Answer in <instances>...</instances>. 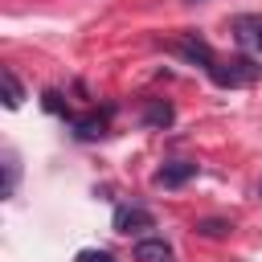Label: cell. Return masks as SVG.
Returning <instances> with one entry per match:
<instances>
[{
    "label": "cell",
    "mask_w": 262,
    "mask_h": 262,
    "mask_svg": "<svg viewBox=\"0 0 262 262\" xmlns=\"http://www.w3.org/2000/svg\"><path fill=\"white\" fill-rule=\"evenodd\" d=\"M258 74H262V66H258L254 57H233V61H221V57H217L213 70H209V78H213L217 86H229V90H233V86H250Z\"/></svg>",
    "instance_id": "6da1fadb"
},
{
    "label": "cell",
    "mask_w": 262,
    "mask_h": 262,
    "mask_svg": "<svg viewBox=\"0 0 262 262\" xmlns=\"http://www.w3.org/2000/svg\"><path fill=\"white\" fill-rule=\"evenodd\" d=\"M151 225H156V217H151V209H143V205H119V209H115V233H123V237L143 233V229H151Z\"/></svg>",
    "instance_id": "7a4b0ae2"
},
{
    "label": "cell",
    "mask_w": 262,
    "mask_h": 262,
    "mask_svg": "<svg viewBox=\"0 0 262 262\" xmlns=\"http://www.w3.org/2000/svg\"><path fill=\"white\" fill-rule=\"evenodd\" d=\"M233 37L242 49H250L254 57H262V16H242L233 20Z\"/></svg>",
    "instance_id": "3957f363"
},
{
    "label": "cell",
    "mask_w": 262,
    "mask_h": 262,
    "mask_svg": "<svg viewBox=\"0 0 262 262\" xmlns=\"http://www.w3.org/2000/svg\"><path fill=\"white\" fill-rule=\"evenodd\" d=\"M172 49H176L180 57H188V61H201L205 70H213V61H217V53L209 49V41H201L196 33H188V37H180V41H176Z\"/></svg>",
    "instance_id": "277c9868"
},
{
    "label": "cell",
    "mask_w": 262,
    "mask_h": 262,
    "mask_svg": "<svg viewBox=\"0 0 262 262\" xmlns=\"http://www.w3.org/2000/svg\"><path fill=\"white\" fill-rule=\"evenodd\" d=\"M192 176H196V164L172 160V164H164V168L156 172V184H160V188H180V184H188Z\"/></svg>",
    "instance_id": "5b68a950"
},
{
    "label": "cell",
    "mask_w": 262,
    "mask_h": 262,
    "mask_svg": "<svg viewBox=\"0 0 262 262\" xmlns=\"http://www.w3.org/2000/svg\"><path fill=\"white\" fill-rule=\"evenodd\" d=\"M135 262H172V246L164 237H139L135 242Z\"/></svg>",
    "instance_id": "8992f818"
},
{
    "label": "cell",
    "mask_w": 262,
    "mask_h": 262,
    "mask_svg": "<svg viewBox=\"0 0 262 262\" xmlns=\"http://www.w3.org/2000/svg\"><path fill=\"white\" fill-rule=\"evenodd\" d=\"M0 86H4V106H8V111H16V106L25 102V86H20V78H16L8 66L0 70Z\"/></svg>",
    "instance_id": "52a82bcc"
},
{
    "label": "cell",
    "mask_w": 262,
    "mask_h": 262,
    "mask_svg": "<svg viewBox=\"0 0 262 262\" xmlns=\"http://www.w3.org/2000/svg\"><path fill=\"white\" fill-rule=\"evenodd\" d=\"M143 123H147V127H168V123H172V106H168L164 98H151L147 111H143Z\"/></svg>",
    "instance_id": "ba28073f"
},
{
    "label": "cell",
    "mask_w": 262,
    "mask_h": 262,
    "mask_svg": "<svg viewBox=\"0 0 262 262\" xmlns=\"http://www.w3.org/2000/svg\"><path fill=\"white\" fill-rule=\"evenodd\" d=\"M102 127H106V123H102L98 115H86V119H74V131H78L82 139H94V135H102Z\"/></svg>",
    "instance_id": "9c48e42d"
},
{
    "label": "cell",
    "mask_w": 262,
    "mask_h": 262,
    "mask_svg": "<svg viewBox=\"0 0 262 262\" xmlns=\"http://www.w3.org/2000/svg\"><path fill=\"white\" fill-rule=\"evenodd\" d=\"M196 229H201L205 237H221V233L229 229V221H196Z\"/></svg>",
    "instance_id": "30bf717a"
},
{
    "label": "cell",
    "mask_w": 262,
    "mask_h": 262,
    "mask_svg": "<svg viewBox=\"0 0 262 262\" xmlns=\"http://www.w3.org/2000/svg\"><path fill=\"white\" fill-rule=\"evenodd\" d=\"M4 168H8V180H4V196H8V192L16 188V156H8V164H4Z\"/></svg>",
    "instance_id": "8fae6325"
},
{
    "label": "cell",
    "mask_w": 262,
    "mask_h": 262,
    "mask_svg": "<svg viewBox=\"0 0 262 262\" xmlns=\"http://www.w3.org/2000/svg\"><path fill=\"white\" fill-rule=\"evenodd\" d=\"M86 262H115L111 254H86Z\"/></svg>",
    "instance_id": "7c38bea8"
},
{
    "label": "cell",
    "mask_w": 262,
    "mask_h": 262,
    "mask_svg": "<svg viewBox=\"0 0 262 262\" xmlns=\"http://www.w3.org/2000/svg\"><path fill=\"white\" fill-rule=\"evenodd\" d=\"M192 4H196V0H192Z\"/></svg>",
    "instance_id": "4fadbf2b"
}]
</instances>
